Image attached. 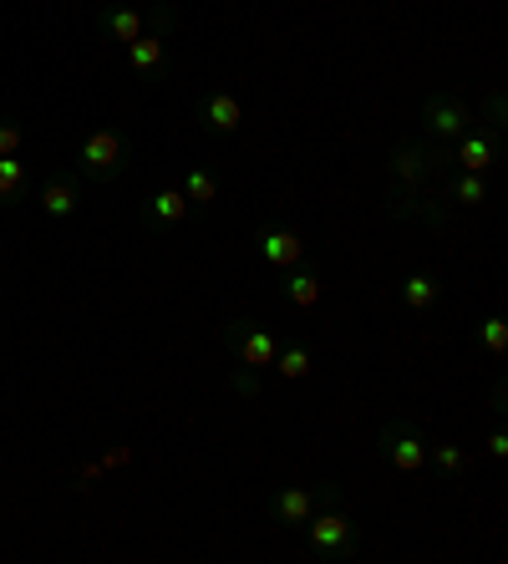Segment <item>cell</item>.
Here are the masks:
<instances>
[{"instance_id": "1", "label": "cell", "mask_w": 508, "mask_h": 564, "mask_svg": "<svg viewBox=\"0 0 508 564\" xmlns=\"http://www.w3.org/2000/svg\"><path fill=\"white\" fill-rule=\"evenodd\" d=\"M453 163L428 138H402L387 153L381 169V209L397 224H422V229H447L453 224V198H447Z\"/></svg>"}, {"instance_id": "2", "label": "cell", "mask_w": 508, "mask_h": 564, "mask_svg": "<svg viewBox=\"0 0 508 564\" xmlns=\"http://www.w3.org/2000/svg\"><path fill=\"white\" fill-rule=\"evenodd\" d=\"M305 550L326 564H346L361 550V529H356V513L346 509V494H341L336 478H321L315 484V509L305 519Z\"/></svg>"}, {"instance_id": "3", "label": "cell", "mask_w": 508, "mask_h": 564, "mask_svg": "<svg viewBox=\"0 0 508 564\" xmlns=\"http://www.w3.org/2000/svg\"><path fill=\"white\" fill-rule=\"evenodd\" d=\"M132 169V138L118 128H87L77 143V173L91 184H118Z\"/></svg>"}, {"instance_id": "4", "label": "cell", "mask_w": 508, "mask_h": 564, "mask_svg": "<svg viewBox=\"0 0 508 564\" xmlns=\"http://www.w3.org/2000/svg\"><path fill=\"white\" fill-rule=\"evenodd\" d=\"M418 122H422V138H428V143L447 148L453 138H463V132L478 122V107L468 102V93H457V87H432L418 107Z\"/></svg>"}, {"instance_id": "5", "label": "cell", "mask_w": 508, "mask_h": 564, "mask_svg": "<svg viewBox=\"0 0 508 564\" xmlns=\"http://www.w3.org/2000/svg\"><path fill=\"white\" fill-rule=\"evenodd\" d=\"M428 447H432L428 433L407 417H387L377 427V458L391 463L397 473H422L428 468Z\"/></svg>"}, {"instance_id": "6", "label": "cell", "mask_w": 508, "mask_h": 564, "mask_svg": "<svg viewBox=\"0 0 508 564\" xmlns=\"http://www.w3.org/2000/svg\"><path fill=\"white\" fill-rule=\"evenodd\" d=\"M255 250H260V260L270 264L274 275H285V270H295V264L311 260V239L285 219H264L260 229H255Z\"/></svg>"}, {"instance_id": "7", "label": "cell", "mask_w": 508, "mask_h": 564, "mask_svg": "<svg viewBox=\"0 0 508 564\" xmlns=\"http://www.w3.org/2000/svg\"><path fill=\"white\" fill-rule=\"evenodd\" d=\"M169 11H173V0H158V6H102L97 11V36L112 41V46H128L143 31H153Z\"/></svg>"}, {"instance_id": "8", "label": "cell", "mask_w": 508, "mask_h": 564, "mask_svg": "<svg viewBox=\"0 0 508 564\" xmlns=\"http://www.w3.org/2000/svg\"><path fill=\"white\" fill-rule=\"evenodd\" d=\"M224 346L235 351L239 367H255V371H270L274 367V330L260 326L255 315H235L229 326H224Z\"/></svg>"}, {"instance_id": "9", "label": "cell", "mask_w": 508, "mask_h": 564, "mask_svg": "<svg viewBox=\"0 0 508 564\" xmlns=\"http://www.w3.org/2000/svg\"><path fill=\"white\" fill-rule=\"evenodd\" d=\"M173 21H179V6H173V11L163 15L153 31H143L138 41H128V46H122V66H128L132 77L158 82L163 72H169V31H173Z\"/></svg>"}, {"instance_id": "10", "label": "cell", "mask_w": 508, "mask_h": 564, "mask_svg": "<svg viewBox=\"0 0 508 564\" xmlns=\"http://www.w3.org/2000/svg\"><path fill=\"white\" fill-rule=\"evenodd\" d=\"M457 173H488L504 163V132L483 128V122H473L463 138H453V158H447Z\"/></svg>"}, {"instance_id": "11", "label": "cell", "mask_w": 508, "mask_h": 564, "mask_svg": "<svg viewBox=\"0 0 508 564\" xmlns=\"http://www.w3.org/2000/svg\"><path fill=\"white\" fill-rule=\"evenodd\" d=\"M36 209L46 214L52 224H72V219H77V209H82L77 178H72V173H46V178H41V188H36Z\"/></svg>"}, {"instance_id": "12", "label": "cell", "mask_w": 508, "mask_h": 564, "mask_svg": "<svg viewBox=\"0 0 508 564\" xmlns=\"http://www.w3.org/2000/svg\"><path fill=\"white\" fill-rule=\"evenodd\" d=\"M188 198H183V188H158L148 204H138V224L143 229H163V235H179L183 224H188Z\"/></svg>"}, {"instance_id": "13", "label": "cell", "mask_w": 508, "mask_h": 564, "mask_svg": "<svg viewBox=\"0 0 508 564\" xmlns=\"http://www.w3.org/2000/svg\"><path fill=\"white\" fill-rule=\"evenodd\" d=\"M198 122H204V132H214V138H235V132L245 128V112H239L235 93L204 87V97H198Z\"/></svg>"}, {"instance_id": "14", "label": "cell", "mask_w": 508, "mask_h": 564, "mask_svg": "<svg viewBox=\"0 0 508 564\" xmlns=\"http://www.w3.org/2000/svg\"><path fill=\"white\" fill-rule=\"evenodd\" d=\"M311 509H315V488H305V484H285L264 499V513L274 519V529H305Z\"/></svg>"}, {"instance_id": "15", "label": "cell", "mask_w": 508, "mask_h": 564, "mask_svg": "<svg viewBox=\"0 0 508 564\" xmlns=\"http://www.w3.org/2000/svg\"><path fill=\"white\" fill-rule=\"evenodd\" d=\"M280 295H285L290 305H300V311H311V305L321 301V270H315L311 260L285 270V275H280Z\"/></svg>"}, {"instance_id": "16", "label": "cell", "mask_w": 508, "mask_h": 564, "mask_svg": "<svg viewBox=\"0 0 508 564\" xmlns=\"http://www.w3.org/2000/svg\"><path fill=\"white\" fill-rule=\"evenodd\" d=\"M274 371L285 381H305L315 371V351H311V341L305 336H290V341H280L274 346Z\"/></svg>"}, {"instance_id": "17", "label": "cell", "mask_w": 508, "mask_h": 564, "mask_svg": "<svg viewBox=\"0 0 508 564\" xmlns=\"http://www.w3.org/2000/svg\"><path fill=\"white\" fill-rule=\"evenodd\" d=\"M183 198H188V209H194V214H209L214 209V204H219V173H209V169H198V163H194V169H188V173H183Z\"/></svg>"}, {"instance_id": "18", "label": "cell", "mask_w": 508, "mask_h": 564, "mask_svg": "<svg viewBox=\"0 0 508 564\" xmlns=\"http://www.w3.org/2000/svg\"><path fill=\"white\" fill-rule=\"evenodd\" d=\"M402 301L412 305V311H432V305L443 301V280L437 275H407L402 280Z\"/></svg>"}, {"instance_id": "19", "label": "cell", "mask_w": 508, "mask_h": 564, "mask_svg": "<svg viewBox=\"0 0 508 564\" xmlns=\"http://www.w3.org/2000/svg\"><path fill=\"white\" fill-rule=\"evenodd\" d=\"M26 184H31V169L21 163V153L0 158V204H15V198L26 194Z\"/></svg>"}, {"instance_id": "20", "label": "cell", "mask_w": 508, "mask_h": 564, "mask_svg": "<svg viewBox=\"0 0 508 564\" xmlns=\"http://www.w3.org/2000/svg\"><path fill=\"white\" fill-rule=\"evenodd\" d=\"M447 198H453V204H463V209L488 204V184H483V173H457V178H447Z\"/></svg>"}, {"instance_id": "21", "label": "cell", "mask_w": 508, "mask_h": 564, "mask_svg": "<svg viewBox=\"0 0 508 564\" xmlns=\"http://www.w3.org/2000/svg\"><path fill=\"white\" fill-rule=\"evenodd\" d=\"M483 102V128H494V132H504V118H508V107H504V87H488V93L478 97Z\"/></svg>"}, {"instance_id": "22", "label": "cell", "mask_w": 508, "mask_h": 564, "mask_svg": "<svg viewBox=\"0 0 508 564\" xmlns=\"http://www.w3.org/2000/svg\"><path fill=\"white\" fill-rule=\"evenodd\" d=\"M428 458H437V468H443L447 478H457V473L468 468V453H463V447H453V443H437V447H428Z\"/></svg>"}, {"instance_id": "23", "label": "cell", "mask_w": 508, "mask_h": 564, "mask_svg": "<svg viewBox=\"0 0 508 564\" xmlns=\"http://www.w3.org/2000/svg\"><path fill=\"white\" fill-rule=\"evenodd\" d=\"M26 148V122L21 118H0V158H11Z\"/></svg>"}, {"instance_id": "24", "label": "cell", "mask_w": 508, "mask_h": 564, "mask_svg": "<svg viewBox=\"0 0 508 564\" xmlns=\"http://www.w3.org/2000/svg\"><path fill=\"white\" fill-rule=\"evenodd\" d=\"M478 336H483V346H488V356H504V346H508V321H504V315H488Z\"/></svg>"}, {"instance_id": "25", "label": "cell", "mask_w": 508, "mask_h": 564, "mask_svg": "<svg viewBox=\"0 0 508 564\" xmlns=\"http://www.w3.org/2000/svg\"><path fill=\"white\" fill-rule=\"evenodd\" d=\"M229 387H235V397L255 402V397H260V371H255V367H235V371H229Z\"/></svg>"}, {"instance_id": "26", "label": "cell", "mask_w": 508, "mask_h": 564, "mask_svg": "<svg viewBox=\"0 0 508 564\" xmlns=\"http://www.w3.org/2000/svg\"><path fill=\"white\" fill-rule=\"evenodd\" d=\"M488 458H508V433H504V427H494V433H488Z\"/></svg>"}, {"instance_id": "27", "label": "cell", "mask_w": 508, "mask_h": 564, "mask_svg": "<svg viewBox=\"0 0 508 564\" xmlns=\"http://www.w3.org/2000/svg\"><path fill=\"white\" fill-rule=\"evenodd\" d=\"M504 408H508V392H504V381H494V392H488V412L504 417Z\"/></svg>"}]
</instances>
